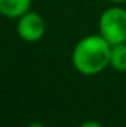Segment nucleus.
<instances>
[{"instance_id": "6e6552de", "label": "nucleus", "mask_w": 126, "mask_h": 127, "mask_svg": "<svg viewBox=\"0 0 126 127\" xmlns=\"http://www.w3.org/2000/svg\"><path fill=\"white\" fill-rule=\"evenodd\" d=\"M107 1H110V3H114V4H120V3H125L126 0H107Z\"/></svg>"}, {"instance_id": "20e7f679", "label": "nucleus", "mask_w": 126, "mask_h": 127, "mask_svg": "<svg viewBox=\"0 0 126 127\" xmlns=\"http://www.w3.org/2000/svg\"><path fill=\"white\" fill-rule=\"evenodd\" d=\"M31 7V0H0V15L18 19Z\"/></svg>"}, {"instance_id": "f257e3e1", "label": "nucleus", "mask_w": 126, "mask_h": 127, "mask_svg": "<svg viewBox=\"0 0 126 127\" xmlns=\"http://www.w3.org/2000/svg\"><path fill=\"white\" fill-rule=\"evenodd\" d=\"M111 44L98 32L82 37L73 47L71 64L82 75H96L110 66Z\"/></svg>"}, {"instance_id": "423d86ee", "label": "nucleus", "mask_w": 126, "mask_h": 127, "mask_svg": "<svg viewBox=\"0 0 126 127\" xmlns=\"http://www.w3.org/2000/svg\"><path fill=\"white\" fill-rule=\"evenodd\" d=\"M79 127H104V126L96 120H88V121H83Z\"/></svg>"}, {"instance_id": "39448f33", "label": "nucleus", "mask_w": 126, "mask_h": 127, "mask_svg": "<svg viewBox=\"0 0 126 127\" xmlns=\"http://www.w3.org/2000/svg\"><path fill=\"white\" fill-rule=\"evenodd\" d=\"M110 66L114 71H126V43H119L111 46L110 52Z\"/></svg>"}, {"instance_id": "0eeeda50", "label": "nucleus", "mask_w": 126, "mask_h": 127, "mask_svg": "<svg viewBox=\"0 0 126 127\" xmlns=\"http://www.w3.org/2000/svg\"><path fill=\"white\" fill-rule=\"evenodd\" d=\"M27 127H45V126L42 123H39V121H34V123H30Z\"/></svg>"}, {"instance_id": "7ed1b4c3", "label": "nucleus", "mask_w": 126, "mask_h": 127, "mask_svg": "<svg viewBox=\"0 0 126 127\" xmlns=\"http://www.w3.org/2000/svg\"><path fill=\"white\" fill-rule=\"evenodd\" d=\"M45 32H46V22L43 16L31 9L16 19V34L19 35L21 40L27 43H36L42 40Z\"/></svg>"}, {"instance_id": "f03ea898", "label": "nucleus", "mask_w": 126, "mask_h": 127, "mask_svg": "<svg viewBox=\"0 0 126 127\" xmlns=\"http://www.w3.org/2000/svg\"><path fill=\"white\" fill-rule=\"evenodd\" d=\"M98 32L113 46L126 43V9L114 4L102 10L98 19Z\"/></svg>"}]
</instances>
